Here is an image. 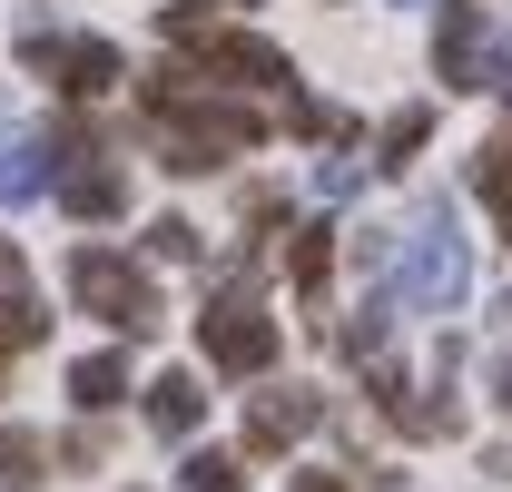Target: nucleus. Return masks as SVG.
I'll list each match as a JSON object with an SVG mask.
<instances>
[{
    "mask_svg": "<svg viewBox=\"0 0 512 492\" xmlns=\"http://www.w3.org/2000/svg\"><path fill=\"white\" fill-rule=\"evenodd\" d=\"M325 424V394H306V384H266L247 404V453H286V443H306V433Z\"/></svg>",
    "mask_w": 512,
    "mask_h": 492,
    "instance_id": "8",
    "label": "nucleus"
},
{
    "mask_svg": "<svg viewBox=\"0 0 512 492\" xmlns=\"http://www.w3.org/2000/svg\"><path fill=\"white\" fill-rule=\"evenodd\" d=\"M0 473H10V483L40 473V433H30V424H0Z\"/></svg>",
    "mask_w": 512,
    "mask_h": 492,
    "instance_id": "18",
    "label": "nucleus"
},
{
    "mask_svg": "<svg viewBox=\"0 0 512 492\" xmlns=\"http://www.w3.org/2000/svg\"><path fill=\"white\" fill-rule=\"evenodd\" d=\"M197 345H207V365H217V374H266V365H276V325L256 315V296L237 286V276L207 296V315H197Z\"/></svg>",
    "mask_w": 512,
    "mask_h": 492,
    "instance_id": "5",
    "label": "nucleus"
},
{
    "mask_svg": "<svg viewBox=\"0 0 512 492\" xmlns=\"http://www.w3.org/2000/svg\"><path fill=\"white\" fill-rule=\"evenodd\" d=\"M148 109H158V128H168V168H188V178L266 138V119H256L247 99H207L197 69H158V79H148Z\"/></svg>",
    "mask_w": 512,
    "mask_h": 492,
    "instance_id": "1",
    "label": "nucleus"
},
{
    "mask_svg": "<svg viewBox=\"0 0 512 492\" xmlns=\"http://www.w3.org/2000/svg\"><path fill=\"white\" fill-rule=\"evenodd\" d=\"M30 69H50L69 99H109L128 79V60L109 50V40H50V30H30Z\"/></svg>",
    "mask_w": 512,
    "mask_h": 492,
    "instance_id": "7",
    "label": "nucleus"
},
{
    "mask_svg": "<svg viewBox=\"0 0 512 492\" xmlns=\"http://www.w3.org/2000/svg\"><path fill=\"white\" fill-rule=\"evenodd\" d=\"M119 394H128V355H79V365H69V404H79V414H109Z\"/></svg>",
    "mask_w": 512,
    "mask_h": 492,
    "instance_id": "12",
    "label": "nucleus"
},
{
    "mask_svg": "<svg viewBox=\"0 0 512 492\" xmlns=\"http://www.w3.org/2000/svg\"><path fill=\"white\" fill-rule=\"evenodd\" d=\"M286 276H296V296H325V276H335V227H296Z\"/></svg>",
    "mask_w": 512,
    "mask_h": 492,
    "instance_id": "14",
    "label": "nucleus"
},
{
    "mask_svg": "<svg viewBox=\"0 0 512 492\" xmlns=\"http://www.w3.org/2000/svg\"><path fill=\"white\" fill-rule=\"evenodd\" d=\"M493 20H483V0H444V30H434V79L444 89H483L493 79Z\"/></svg>",
    "mask_w": 512,
    "mask_h": 492,
    "instance_id": "6",
    "label": "nucleus"
},
{
    "mask_svg": "<svg viewBox=\"0 0 512 492\" xmlns=\"http://www.w3.org/2000/svg\"><path fill=\"white\" fill-rule=\"evenodd\" d=\"M197 414H207L197 374H158V384H148V424L168 433V443H188V433H197Z\"/></svg>",
    "mask_w": 512,
    "mask_h": 492,
    "instance_id": "11",
    "label": "nucleus"
},
{
    "mask_svg": "<svg viewBox=\"0 0 512 492\" xmlns=\"http://www.w3.org/2000/svg\"><path fill=\"white\" fill-rule=\"evenodd\" d=\"M50 178H60V148H40V138H10L0 148V207H30Z\"/></svg>",
    "mask_w": 512,
    "mask_h": 492,
    "instance_id": "10",
    "label": "nucleus"
},
{
    "mask_svg": "<svg viewBox=\"0 0 512 492\" xmlns=\"http://www.w3.org/2000/svg\"><path fill=\"white\" fill-rule=\"evenodd\" d=\"M148 256H168V266H188V256H197V227H188V217H158V227H148Z\"/></svg>",
    "mask_w": 512,
    "mask_h": 492,
    "instance_id": "19",
    "label": "nucleus"
},
{
    "mask_svg": "<svg viewBox=\"0 0 512 492\" xmlns=\"http://www.w3.org/2000/svg\"><path fill=\"white\" fill-rule=\"evenodd\" d=\"M473 187H483V207H493V227L512 237V128H503V138H483V148H473Z\"/></svg>",
    "mask_w": 512,
    "mask_h": 492,
    "instance_id": "13",
    "label": "nucleus"
},
{
    "mask_svg": "<svg viewBox=\"0 0 512 492\" xmlns=\"http://www.w3.org/2000/svg\"><path fill=\"white\" fill-rule=\"evenodd\" d=\"M493 404H503V414H512V365H493Z\"/></svg>",
    "mask_w": 512,
    "mask_h": 492,
    "instance_id": "21",
    "label": "nucleus"
},
{
    "mask_svg": "<svg viewBox=\"0 0 512 492\" xmlns=\"http://www.w3.org/2000/svg\"><path fill=\"white\" fill-rule=\"evenodd\" d=\"M355 187H365L355 158H316V197H355Z\"/></svg>",
    "mask_w": 512,
    "mask_h": 492,
    "instance_id": "20",
    "label": "nucleus"
},
{
    "mask_svg": "<svg viewBox=\"0 0 512 492\" xmlns=\"http://www.w3.org/2000/svg\"><path fill=\"white\" fill-rule=\"evenodd\" d=\"M60 158H69V168L50 187L69 197V217H119V207H128V178H119V168H99V158H79V148H60Z\"/></svg>",
    "mask_w": 512,
    "mask_h": 492,
    "instance_id": "9",
    "label": "nucleus"
},
{
    "mask_svg": "<svg viewBox=\"0 0 512 492\" xmlns=\"http://www.w3.org/2000/svg\"><path fill=\"white\" fill-rule=\"evenodd\" d=\"M463 286H473V256H463V237H453L444 207H424L414 237H404V306L444 315V306H463Z\"/></svg>",
    "mask_w": 512,
    "mask_h": 492,
    "instance_id": "4",
    "label": "nucleus"
},
{
    "mask_svg": "<svg viewBox=\"0 0 512 492\" xmlns=\"http://www.w3.org/2000/svg\"><path fill=\"white\" fill-rule=\"evenodd\" d=\"M296 492H345V483H335V473H296Z\"/></svg>",
    "mask_w": 512,
    "mask_h": 492,
    "instance_id": "22",
    "label": "nucleus"
},
{
    "mask_svg": "<svg viewBox=\"0 0 512 492\" xmlns=\"http://www.w3.org/2000/svg\"><path fill=\"white\" fill-rule=\"evenodd\" d=\"M40 335H50V306H30V296H0V365H10V355H30Z\"/></svg>",
    "mask_w": 512,
    "mask_h": 492,
    "instance_id": "15",
    "label": "nucleus"
},
{
    "mask_svg": "<svg viewBox=\"0 0 512 492\" xmlns=\"http://www.w3.org/2000/svg\"><path fill=\"white\" fill-rule=\"evenodd\" d=\"M424 138H434V109H394V119H384V158H375V168H404Z\"/></svg>",
    "mask_w": 512,
    "mask_h": 492,
    "instance_id": "17",
    "label": "nucleus"
},
{
    "mask_svg": "<svg viewBox=\"0 0 512 492\" xmlns=\"http://www.w3.org/2000/svg\"><path fill=\"white\" fill-rule=\"evenodd\" d=\"M178 483H188V492H247V463H237V453H188Z\"/></svg>",
    "mask_w": 512,
    "mask_h": 492,
    "instance_id": "16",
    "label": "nucleus"
},
{
    "mask_svg": "<svg viewBox=\"0 0 512 492\" xmlns=\"http://www.w3.org/2000/svg\"><path fill=\"white\" fill-rule=\"evenodd\" d=\"M69 296L99 315V325H119V335H148L158 325V286H148V266H128L119 246H79L69 256Z\"/></svg>",
    "mask_w": 512,
    "mask_h": 492,
    "instance_id": "2",
    "label": "nucleus"
},
{
    "mask_svg": "<svg viewBox=\"0 0 512 492\" xmlns=\"http://www.w3.org/2000/svg\"><path fill=\"white\" fill-rule=\"evenodd\" d=\"M168 40L197 50V69H217V79H237V89H296V69L276 40H256V30H207L197 10H168Z\"/></svg>",
    "mask_w": 512,
    "mask_h": 492,
    "instance_id": "3",
    "label": "nucleus"
},
{
    "mask_svg": "<svg viewBox=\"0 0 512 492\" xmlns=\"http://www.w3.org/2000/svg\"><path fill=\"white\" fill-rule=\"evenodd\" d=\"M0 276H20V256H10V237H0Z\"/></svg>",
    "mask_w": 512,
    "mask_h": 492,
    "instance_id": "23",
    "label": "nucleus"
}]
</instances>
